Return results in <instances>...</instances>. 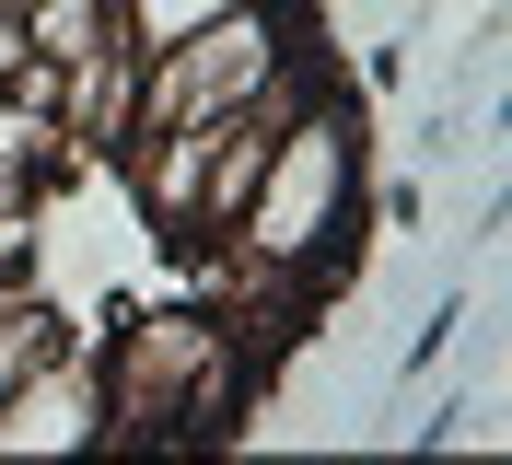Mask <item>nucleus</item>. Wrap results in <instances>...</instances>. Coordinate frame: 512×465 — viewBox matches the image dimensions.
Instances as JSON below:
<instances>
[{
  "instance_id": "39448f33",
  "label": "nucleus",
  "mask_w": 512,
  "mask_h": 465,
  "mask_svg": "<svg viewBox=\"0 0 512 465\" xmlns=\"http://www.w3.org/2000/svg\"><path fill=\"white\" fill-rule=\"evenodd\" d=\"M47 338H70L59 314H47V291H35V279H0V384H12Z\"/></svg>"
},
{
  "instance_id": "423d86ee",
  "label": "nucleus",
  "mask_w": 512,
  "mask_h": 465,
  "mask_svg": "<svg viewBox=\"0 0 512 465\" xmlns=\"http://www.w3.org/2000/svg\"><path fill=\"white\" fill-rule=\"evenodd\" d=\"M24 59H35V47H24V0H0V82H12Z\"/></svg>"
},
{
  "instance_id": "f257e3e1",
  "label": "nucleus",
  "mask_w": 512,
  "mask_h": 465,
  "mask_svg": "<svg viewBox=\"0 0 512 465\" xmlns=\"http://www.w3.org/2000/svg\"><path fill=\"white\" fill-rule=\"evenodd\" d=\"M350 233H361V140L338 105H291L268 140V175L233 221V256L256 279H291V268H326Z\"/></svg>"
},
{
  "instance_id": "20e7f679",
  "label": "nucleus",
  "mask_w": 512,
  "mask_h": 465,
  "mask_svg": "<svg viewBox=\"0 0 512 465\" xmlns=\"http://www.w3.org/2000/svg\"><path fill=\"white\" fill-rule=\"evenodd\" d=\"M105 12H117V47H128V59H152V47L222 24V12H245V0H105Z\"/></svg>"
},
{
  "instance_id": "f03ea898",
  "label": "nucleus",
  "mask_w": 512,
  "mask_h": 465,
  "mask_svg": "<svg viewBox=\"0 0 512 465\" xmlns=\"http://www.w3.org/2000/svg\"><path fill=\"white\" fill-rule=\"evenodd\" d=\"M280 82H291L280 0H245V12H222V24H198V35L140 59V128H210L233 105H256V93H280Z\"/></svg>"
},
{
  "instance_id": "7ed1b4c3",
  "label": "nucleus",
  "mask_w": 512,
  "mask_h": 465,
  "mask_svg": "<svg viewBox=\"0 0 512 465\" xmlns=\"http://www.w3.org/2000/svg\"><path fill=\"white\" fill-rule=\"evenodd\" d=\"M94 442H105V384H94L82 326H70L0 384V454H94Z\"/></svg>"
}]
</instances>
